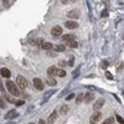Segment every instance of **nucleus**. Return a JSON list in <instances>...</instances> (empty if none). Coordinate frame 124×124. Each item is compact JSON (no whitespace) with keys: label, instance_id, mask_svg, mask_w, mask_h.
<instances>
[{"label":"nucleus","instance_id":"nucleus-1","mask_svg":"<svg viewBox=\"0 0 124 124\" xmlns=\"http://www.w3.org/2000/svg\"><path fill=\"white\" fill-rule=\"evenodd\" d=\"M5 86H6L8 91H9L10 93H11L13 96H15V97H19V96H20V91H19V88H20V87H19L17 85H15L14 82H11L10 79H8Z\"/></svg>","mask_w":124,"mask_h":124},{"label":"nucleus","instance_id":"nucleus-37","mask_svg":"<svg viewBox=\"0 0 124 124\" xmlns=\"http://www.w3.org/2000/svg\"><path fill=\"white\" fill-rule=\"evenodd\" d=\"M30 124H34V123H30Z\"/></svg>","mask_w":124,"mask_h":124},{"label":"nucleus","instance_id":"nucleus-8","mask_svg":"<svg viewBox=\"0 0 124 124\" xmlns=\"http://www.w3.org/2000/svg\"><path fill=\"white\" fill-rule=\"evenodd\" d=\"M67 17L76 20V19H78V17H79V11H78V10H71V11H68V13H67Z\"/></svg>","mask_w":124,"mask_h":124},{"label":"nucleus","instance_id":"nucleus-26","mask_svg":"<svg viewBox=\"0 0 124 124\" xmlns=\"http://www.w3.org/2000/svg\"><path fill=\"white\" fill-rule=\"evenodd\" d=\"M101 67H102V68H107V67H108V62H107V61L101 62Z\"/></svg>","mask_w":124,"mask_h":124},{"label":"nucleus","instance_id":"nucleus-34","mask_svg":"<svg viewBox=\"0 0 124 124\" xmlns=\"http://www.w3.org/2000/svg\"><path fill=\"white\" fill-rule=\"evenodd\" d=\"M61 1H62V4H67L68 0H61Z\"/></svg>","mask_w":124,"mask_h":124},{"label":"nucleus","instance_id":"nucleus-20","mask_svg":"<svg viewBox=\"0 0 124 124\" xmlns=\"http://www.w3.org/2000/svg\"><path fill=\"white\" fill-rule=\"evenodd\" d=\"M54 48H55V51H57V52H63V51H66V47L63 45H57Z\"/></svg>","mask_w":124,"mask_h":124},{"label":"nucleus","instance_id":"nucleus-9","mask_svg":"<svg viewBox=\"0 0 124 124\" xmlns=\"http://www.w3.org/2000/svg\"><path fill=\"white\" fill-rule=\"evenodd\" d=\"M19 116V113H17V110H10V112H8L6 113V116H5V118L6 119H14V118H16Z\"/></svg>","mask_w":124,"mask_h":124},{"label":"nucleus","instance_id":"nucleus-6","mask_svg":"<svg viewBox=\"0 0 124 124\" xmlns=\"http://www.w3.org/2000/svg\"><path fill=\"white\" fill-rule=\"evenodd\" d=\"M104 103H106L104 98H99V99H97V101L94 102V104H93V108H94V110H98V109H101L103 106H104Z\"/></svg>","mask_w":124,"mask_h":124},{"label":"nucleus","instance_id":"nucleus-27","mask_svg":"<svg viewBox=\"0 0 124 124\" xmlns=\"http://www.w3.org/2000/svg\"><path fill=\"white\" fill-rule=\"evenodd\" d=\"M106 77H107L108 79H113V75L110 73V72H106Z\"/></svg>","mask_w":124,"mask_h":124},{"label":"nucleus","instance_id":"nucleus-17","mask_svg":"<svg viewBox=\"0 0 124 124\" xmlns=\"http://www.w3.org/2000/svg\"><path fill=\"white\" fill-rule=\"evenodd\" d=\"M55 93H56V89H51V91L46 92V93H45V101H47L52 94H55Z\"/></svg>","mask_w":124,"mask_h":124},{"label":"nucleus","instance_id":"nucleus-28","mask_svg":"<svg viewBox=\"0 0 124 124\" xmlns=\"http://www.w3.org/2000/svg\"><path fill=\"white\" fill-rule=\"evenodd\" d=\"M116 117H117V120L119 122V124H124V120H123L122 117H119V116H116Z\"/></svg>","mask_w":124,"mask_h":124},{"label":"nucleus","instance_id":"nucleus-25","mask_svg":"<svg viewBox=\"0 0 124 124\" xmlns=\"http://www.w3.org/2000/svg\"><path fill=\"white\" fill-rule=\"evenodd\" d=\"M73 63H75V57L72 56V57H70V60H68V65L72 67V66H73Z\"/></svg>","mask_w":124,"mask_h":124},{"label":"nucleus","instance_id":"nucleus-10","mask_svg":"<svg viewBox=\"0 0 124 124\" xmlns=\"http://www.w3.org/2000/svg\"><path fill=\"white\" fill-rule=\"evenodd\" d=\"M56 118H57V112L54 110V112L50 114V117L47 118V123H48V124H54L55 120H56Z\"/></svg>","mask_w":124,"mask_h":124},{"label":"nucleus","instance_id":"nucleus-13","mask_svg":"<svg viewBox=\"0 0 124 124\" xmlns=\"http://www.w3.org/2000/svg\"><path fill=\"white\" fill-rule=\"evenodd\" d=\"M44 41L41 40V39H31L30 40V44H32V45H36V46H41V44H42Z\"/></svg>","mask_w":124,"mask_h":124},{"label":"nucleus","instance_id":"nucleus-29","mask_svg":"<svg viewBox=\"0 0 124 124\" xmlns=\"http://www.w3.org/2000/svg\"><path fill=\"white\" fill-rule=\"evenodd\" d=\"M73 97H75V94H73V93H71V94H68V96L66 97V101H71Z\"/></svg>","mask_w":124,"mask_h":124},{"label":"nucleus","instance_id":"nucleus-24","mask_svg":"<svg viewBox=\"0 0 124 124\" xmlns=\"http://www.w3.org/2000/svg\"><path fill=\"white\" fill-rule=\"evenodd\" d=\"M102 124H113V118H107Z\"/></svg>","mask_w":124,"mask_h":124},{"label":"nucleus","instance_id":"nucleus-19","mask_svg":"<svg viewBox=\"0 0 124 124\" xmlns=\"http://www.w3.org/2000/svg\"><path fill=\"white\" fill-rule=\"evenodd\" d=\"M40 47L44 48V50H50V48H52V45H51L50 42H42Z\"/></svg>","mask_w":124,"mask_h":124},{"label":"nucleus","instance_id":"nucleus-32","mask_svg":"<svg viewBox=\"0 0 124 124\" xmlns=\"http://www.w3.org/2000/svg\"><path fill=\"white\" fill-rule=\"evenodd\" d=\"M24 103H25L24 101H17V102H16V106H23Z\"/></svg>","mask_w":124,"mask_h":124},{"label":"nucleus","instance_id":"nucleus-4","mask_svg":"<svg viewBox=\"0 0 124 124\" xmlns=\"http://www.w3.org/2000/svg\"><path fill=\"white\" fill-rule=\"evenodd\" d=\"M34 86H35V88L37 91H42L44 89V82H42V79L39 78V77L34 78Z\"/></svg>","mask_w":124,"mask_h":124},{"label":"nucleus","instance_id":"nucleus-3","mask_svg":"<svg viewBox=\"0 0 124 124\" xmlns=\"http://www.w3.org/2000/svg\"><path fill=\"white\" fill-rule=\"evenodd\" d=\"M102 117H103V116H102L101 112H96L94 114H92V117L89 118V123H91V124H97V123L102 119Z\"/></svg>","mask_w":124,"mask_h":124},{"label":"nucleus","instance_id":"nucleus-2","mask_svg":"<svg viewBox=\"0 0 124 124\" xmlns=\"http://www.w3.org/2000/svg\"><path fill=\"white\" fill-rule=\"evenodd\" d=\"M16 85L21 88V89H25V88L27 87V81H26L25 77H23L21 75H19V76L16 77Z\"/></svg>","mask_w":124,"mask_h":124},{"label":"nucleus","instance_id":"nucleus-31","mask_svg":"<svg viewBox=\"0 0 124 124\" xmlns=\"http://www.w3.org/2000/svg\"><path fill=\"white\" fill-rule=\"evenodd\" d=\"M58 65H60L61 67H63V66H66V62H65V61H60V62H58Z\"/></svg>","mask_w":124,"mask_h":124},{"label":"nucleus","instance_id":"nucleus-22","mask_svg":"<svg viewBox=\"0 0 124 124\" xmlns=\"http://www.w3.org/2000/svg\"><path fill=\"white\" fill-rule=\"evenodd\" d=\"M68 46H70V47H72V48H76V47H78V44L73 40V41H71V42H68Z\"/></svg>","mask_w":124,"mask_h":124},{"label":"nucleus","instance_id":"nucleus-21","mask_svg":"<svg viewBox=\"0 0 124 124\" xmlns=\"http://www.w3.org/2000/svg\"><path fill=\"white\" fill-rule=\"evenodd\" d=\"M56 76H58V77H65V76H66V71H65V70H58V68H57Z\"/></svg>","mask_w":124,"mask_h":124},{"label":"nucleus","instance_id":"nucleus-12","mask_svg":"<svg viewBox=\"0 0 124 124\" xmlns=\"http://www.w3.org/2000/svg\"><path fill=\"white\" fill-rule=\"evenodd\" d=\"M10 76H11V73H10V71H9L8 68H1V77L9 78Z\"/></svg>","mask_w":124,"mask_h":124},{"label":"nucleus","instance_id":"nucleus-14","mask_svg":"<svg viewBox=\"0 0 124 124\" xmlns=\"http://www.w3.org/2000/svg\"><path fill=\"white\" fill-rule=\"evenodd\" d=\"M62 40H63V41H67V42H71V41L75 40V36L71 35V34H68V35H65L63 37H62Z\"/></svg>","mask_w":124,"mask_h":124},{"label":"nucleus","instance_id":"nucleus-23","mask_svg":"<svg viewBox=\"0 0 124 124\" xmlns=\"http://www.w3.org/2000/svg\"><path fill=\"white\" fill-rule=\"evenodd\" d=\"M83 99H85V94H82V93H81V94H78V96H77L76 102H77V103H81V101H83Z\"/></svg>","mask_w":124,"mask_h":124},{"label":"nucleus","instance_id":"nucleus-16","mask_svg":"<svg viewBox=\"0 0 124 124\" xmlns=\"http://www.w3.org/2000/svg\"><path fill=\"white\" fill-rule=\"evenodd\" d=\"M46 83H47L48 86L52 87V86H56L57 82H56V79H55V78H51V77H48V78L46 79Z\"/></svg>","mask_w":124,"mask_h":124},{"label":"nucleus","instance_id":"nucleus-18","mask_svg":"<svg viewBox=\"0 0 124 124\" xmlns=\"http://www.w3.org/2000/svg\"><path fill=\"white\" fill-rule=\"evenodd\" d=\"M67 110H68V106H66V104L61 106V108H60V113H61L62 116H65L66 113H67Z\"/></svg>","mask_w":124,"mask_h":124},{"label":"nucleus","instance_id":"nucleus-11","mask_svg":"<svg viewBox=\"0 0 124 124\" xmlns=\"http://www.w3.org/2000/svg\"><path fill=\"white\" fill-rule=\"evenodd\" d=\"M93 99H94V94H93V93H91V92H87L86 94H85V102L86 103H89V102H92Z\"/></svg>","mask_w":124,"mask_h":124},{"label":"nucleus","instance_id":"nucleus-30","mask_svg":"<svg viewBox=\"0 0 124 124\" xmlns=\"http://www.w3.org/2000/svg\"><path fill=\"white\" fill-rule=\"evenodd\" d=\"M101 15H102L103 17H106V16H108V11H107V10H103V11L101 13Z\"/></svg>","mask_w":124,"mask_h":124},{"label":"nucleus","instance_id":"nucleus-15","mask_svg":"<svg viewBox=\"0 0 124 124\" xmlns=\"http://www.w3.org/2000/svg\"><path fill=\"white\" fill-rule=\"evenodd\" d=\"M56 72H57V68H56V67H50V68L47 70V75L51 77V76H55Z\"/></svg>","mask_w":124,"mask_h":124},{"label":"nucleus","instance_id":"nucleus-36","mask_svg":"<svg viewBox=\"0 0 124 124\" xmlns=\"http://www.w3.org/2000/svg\"><path fill=\"white\" fill-rule=\"evenodd\" d=\"M3 1H4V4H5V5H8V4H9V3H8V0H3Z\"/></svg>","mask_w":124,"mask_h":124},{"label":"nucleus","instance_id":"nucleus-35","mask_svg":"<svg viewBox=\"0 0 124 124\" xmlns=\"http://www.w3.org/2000/svg\"><path fill=\"white\" fill-rule=\"evenodd\" d=\"M39 124H45V122H44V120H42V119H41V120H40V122H39Z\"/></svg>","mask_w":124,"mask_h":124},{"label":"nucleus","instance_id":"nucleus-33","mask_svg":"<svg viewBox=\"0 0 124 124\" xmlns=\"http://www.w3.org/2000/svg\"><path fill=\"white\" fill-rule=\"evenodd\" d=\"M78 72H79V71H78V70H77V71H75V72H73V78H76V77H77V75H78Z\"/></svg>","mask_w":124,"mask_h":124},{"label":"nucleus","instance_id":"nucleus-7","mask_svg":"<svg viewBox=\"0 0 124 124\" xmlns=\"http://www.w3.org/2000/svg\"><path fill=\"white\" fill-rule=\"evenodd\" d=\"M65 27H67V29H70V30L77 29V27H78V23L75 21V20H70V21H66V23H65Z\"/></svg>","mask_w":124,"mask_h":124},{"label":"nucleus","instance_id":"nucleus-5","mask_svg":"<svg viewBox=\"0 0 124 124\" xmlns=\"http://www.w3.org/2000/svg\"><path fill=\"white\" fill-rule=\"evenodd\" d=\"M51 35L54 37H60L62 35V27L61 26H54L51 30Z\"/></svg>","mask_w":124,"mask_h":124}]
</instances>
